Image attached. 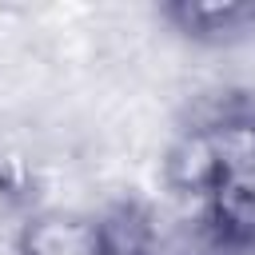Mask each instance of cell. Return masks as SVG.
<instances>
[{"instance_id":"6da1fadb","label":"cell","mask_w":255,"mask_h":255,"mask_svg":"<svg viewBox=\"0 0 255 255\" xmlns=\"http://www.w3.org/2000/svg\"><path fill=\"white\" fill-rule=\"evenodd\" d=\"M16 251L20 255H120V243L104 219L88 211L52 207V211H36L20 227Z\"/></svg>"},{"instance_id":"7a4b0ae2","label":"cell","mask_w":255,"mask_h":255,"mask_svg":"<svg viewBox=\"0 0 255 255\" xmlns=\"http://www.w3.org/2000/svg\"><path fill=\"white\" fill-rule=\"evenodd\" d=\"M163 16L175 24V32L199 40V44H231L255 32V4H171Z\"/></svg>"}]
</instances>
